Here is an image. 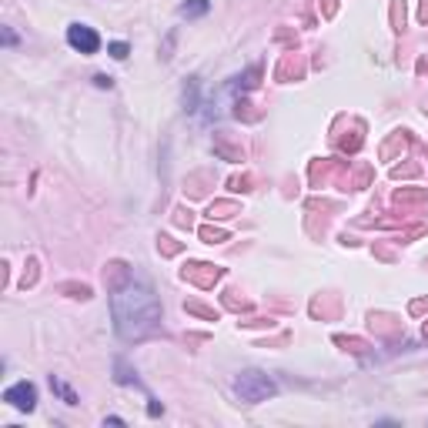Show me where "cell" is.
<instances>
[{
	"mask_svg": "<svg viewBox=\"0 0 428 428\" xmlns=\"http://www.w3.org/2000/svg\"><path fill=\"white\" fill-rule=\"evenodd\" d=\"M114 331L124 341H141L161 325V302L148 281H138L131 275L124 285H117L111 295Z\"/></svg>",
	"mask_w": 428,
	"mask_h": 428,
	"instance_id": "cell-1",
	"label": "cell"
},
{
	"mask_svg": "<svg viewBox=\"0 0 428 428\" xmlns=\"http://www.w3.org/2000/svg\"><path fill=\"white\" fill-rule=\"evenodd\" d=\"M234 395H238L241 402L248 405H258V402H268V398H275L278 395V385L265 371H258V368H248V371H241L234 378Z\"/></svg>",
	"mask_w": 428,
	"mask_h": 428,
	"instance_id": "cell-2",
	"label": "cell"
},
{
	"mask_svg": "<svg viewBox=\"0 0 428 428\" xmlns=\"http://www.w3.org/2000/svg\"><path fill=\"white\" fill-rule=\"evenodd\" d=\"M67 44L81 54H97L101 51V34L88 24H71L67 27Z\"/></svg>",
	"mask_w": 428,
	"mask_h": 428,
	"instance_id": "cell-3",
	"label": "cell"
},
{
	"mask_svg": "<svg viewBox=\"0 0 428 428\" xmlns=\"http://www.w3.org/2000/svg\"><path fill=\"white\" fill-rule=\"evenodd\" d=\"M4 402L11 408H17V412H34L37 408V388L30 381H17V385H11L4 391Z\"/></svg>",
	"mask_w": 428,
	"mask_h": 428,
	"instance_id": "cell-4",
	"label": "cell"
},
{
	"mask_svg": "<svg viewBox=\"0 0 428 428\" xmlns=\"http://www.w3.org/2000/svg\"><path fill=\"white\" fill-rule=\"evenodd\" d=\"M211 11V0H184L181 4V17H188V20H194V17H204V13Z\"/></svg>",
	"mask_w": 428,
	"mask_h": 428,
	"instance_id": "cell-5",
	"label": "cell"
},
{
	"mask_svg": "<svg viewBox=\"0 0 428 428\" xmlns=\"http://www.w3.org/2000/svg\"><path fill=\"white\" fill-rule=\"evenodd\" d=\"M114 371H117V385H141L138 381V371H131V365H127V358H117L114 362Z\"/></svg>",
	"mask_w": 428,
	"mask_h": 428,
	"instance_id": "cell-6",
	"label": "cell"
},
{
	"mask_svg": "<svg viewBox=\"0 0 428 428\" xmlns=\"http://www.w3.org/2000/svg\"><path fill=\"white\" fill-rule=\"evenodd\" d=\"M51 388L57 391V395H61V398H64V402H67V405H77V395H74V391H71V388H67V385H64L61 378H54V375H51Z\"/></svg>",
	"mask_w": 428,
	"mask_h": 428,
	"instance_id": "cell-7",
	"label": "cell"
},
{
	"mask_svg": "<svg viewBox=\"0 0 428 428\" xmlns=\"http://www.w3.org/2000/svg\"><path fill=\"white\" fill-rule=\"evenodd\" d=\"M107 54H111V57H114V61H124V57H127V54H131V47H127V44H124V40H114V44H111V47H107Z\"/></svg>",
	"mask_w": 428,
	"mask_h": 428,
	"instance_id": "cell-8",
	"label": "cell"
},
{
	"mask_svg": "<svg viewBox=\"0 0 428 428\" xmlns=\"http://www.w3.org/2000/svg\"><path fill=\"white\" fill-rule=\"evenodd\" d=\"M94 84H97V88H111V77H107V74H94Z\"/></svg>",
	"mask_w": 428,
	"mask_h": 428,
	"instance_id": "cell-9",
	"label": "cell"
}]
</instances>
